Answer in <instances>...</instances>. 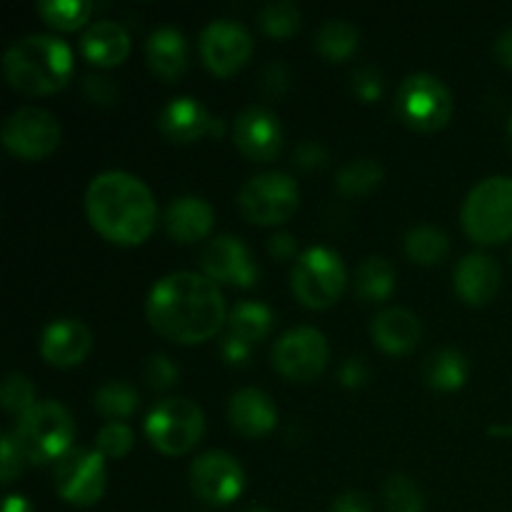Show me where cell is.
<instances>
[{"instance_id": "cell-48", "label": "cell", "mask_w": 512, "mask_h": 512, "mask_svg": "<svg viewBox=\"0 0 512 512\" xmlns=\"http://www.w3.org/2000/svg\"><path fill=\"white\" fill-rule=\"evenodd\" d=\"M3 512H33V505H30L28 498H23V495H8V498H5Z\"/></svg>"}, {"instance_id": "cell-40", "label": "cell", "mask_w": 512, "mask_h": 512, "mask_svg": "<svg viewBox=\"0 0 512 512\" xmlns=\"http://www.w3.org/2000/svg\"><path fill=\"white\" fill-rule=\"evenodd\" d=\"M293 163L298 165L300 170L323 168V165L328 163V150H325L320 143H315V140H303V143L295 148Z\"/></svg>"}, {"instance_id": "cell-6", "label": "cell", "mask_w": 512, "mask_h": 512, "mask_svg": "<svg viewBox=\"0 0 512 512\" xmlns=\"http://www.w3.org/2000/svg\"><path fill=\"white\" fill-rule=\"evenodd\" d=\"M348 283V270L343 258L333 248L315 245L300 253L290 270V285L293 293L305 308L323 310L338 303Z\"/></svg>"}, {"instance_id": "cell-16", "label": "cell", "mask_w": 512, "mask_h": 512, "mask_svg": "<svg viewBox=\"0 0 512 512\" xmlns=\"http://www.w3.org/2000/svg\"><path fill=\"white\" fill-rule=\"evenodd\" d=\"M233 140L235 148L245 158L255 163H270L278 158L283 148V125L273 110L263 105H248L238 113L233 123Z\"/></svg>"}, {"instance_id": "cell-34", "label": "cell", "mask_w": 512, "mask_h": 512, "mask_svg": "<svg viewBox=\"0 0 512 512\" xmlns=\"http://www.w3.org/2000/svg\"><path fill=\"white\" fill-rule=\"evenodd\" d=\"M385 512H423L425 500L418 485L405 473H395L385 480L383 488Z\"/></svg>"}, {"instance_id": "cell-31", "label": "cell", "mask_w": 512, "mask_h": 512, "mask_svg": "<svg viewBox=\"0 0 512 512\" xmlns=\"http://www.w3.org/2000/svg\"><path fill=\"white\" fill-rule=\"evenodd\" d=\"M383 183V168L373 158H355L338 170V190L348 198L373 193Z\"/></svg>"}, {"instance_id": "cell-49", "label": "cell", "mask_w": 512, "mask_h": 512, "mask_svg": "<svg viewBox=\"0 0 512 512\" xmlns=\"http://www.w3.org/2000/svg\"><path fill=\"white\" fill-rule=\"evenodd\" d=\"M490 435H500V438H512V425H493Z\"/></svg>"}, {"instance_id": "cell-15", "label": "cell", "mask_w": 512, "mask_h": 512, "mask_svg": "<svg viewBox=\"0 0 512 512\" xmlns=\"http://www.w3.org/2000/svg\"><path fill=\"white\" fill-rule=\"evenodd\" d=\"M200 265L213 283L235 285V288H253L260 275L250 248L235 235H218L210 240L205 245Z\"/></svg>"}, {"instance_id": "cell-9", "label": "cell", "mask_w": 512, "mask_h": 512, "mask_svg": "<svg viewBox=\"0 0 512 512\" xmlns=\"http://www.w3.org/2000/svg\"><path fill=\"white\" fill-rule=\"evenodd\" d=\"M300 205L298 180L288 173L268 170L245 180L238 193V208L253 225H280L295 215Z\"/></svg>"}, {"instance_id": "cell-27", "label": "cell", "mask_w": 512, "mask_h": 512, "mask_svg": "<svg viewBox=\"0 0 512 512\" xmlns=\"http://www.w3.org/2000/svg\"><path fill=\"white\" fill-rule=\"evenodd\" d=\"M360 45V30L355 28L350 20H325L323 28L318 30L315 38V48L330 63H343V60L353 58L355 50Z\"/></svg>"}, {"instance_id": "cell-50", "label": "cell", "mask_w": 512, "mask_h": 512, "mask_svg": "<svg viewBox=\"0 0 512 512\" xmlns=\"http://www.w3.org/2000/svg\"><path fill=\"white\" fill-rule=\"evenodd\" d=\"M243 512H273V510H268V508H248V510H243Z\"/></svg>"}, {"instance_id": "cell-3", "label": "cell", "mask_w": 512, "mask_h": 512, "mask_svg": "<svg viewBox=\"0 0 512 512\" xmlns=\"http://www.w3.org/2000/svg\"><path fill=\"white\" fill-rule=\"evenodd\" d=\"M3 73L18 93L53 95L73 78V53L55 35H25L5 50Z\"/></svg>"}, {"instance_id": "cell-10", "label": "cell", "mask_w": 512, "mask_h": 512, "mask_svg": "<svg viewBox=\"0 0 512 512\" xmlns=\"http://www.w3.org/2000/svg\"><path fill=\"white\" fill-rule=\"evenodd\" d=\"M53 480L55 493L65 503L75 505V508H90L105 493V483H108L105 458L98 450L70 448L53 465Z\"/></svg>"}, {"instance_id": "cell-5", "label": "cell", "mask_w": 512, "mask_h": 512, "mask_svg": "<svg viewBox=\"0 0 512 512\" xmlns=\"http://www.w3.org/2000/svg\"><path fill=\"white\" fill-rule=\"evenodd\" d=\"M463 228L480 245H498L512 238V178L490 175L480 180L463 203Z\"/></svg>"}, {"instance_id": "cell-14", "label": "cell", "mask_w": 512, "mask_h": 512, "mask_svg": "<svg viewBox=\"0 0 512 512\" xmlns=\"http://www.w3.org/2000/svg\"><path fill=\"white\" fill-rule=\"evenodd\" d=\"M253 55V38L248 28L235 20L220 18L205 25L200 33V58L210 73L230 78L238 73Z\"/></svg>"}, {"instance_id": "cell-51", "label": "cell", "mask_w": 512, "mask_h": 512, "mask_svg": "<svg viewBox=\"0 0 512 512\" xmlns=\"http://www.w3.org/2000/svg\"><path fill=\"white\" fill-rule=\"evenodd\" d=\"M508 135H510V150H512V118H510V128H508Z\"/></svg>"}, {"instance_id": "cell-22", "label": "cell", "mask_w": 512, "mask_h": 512, "mask_svg": "<svg viewBox=\"0 0 512 512\" xmlns=\"http://www.w3.org/2000/svg\"><path fill=\"white\" fill-rule=\"evenodd\" d=\"M145 58H148L150 70L158 78L173 83V80H178L188 70V43H185V35L178 28H173V25H163V28L153 30L148 43H145Z\"/></svg>"}, {"instance_id": "cell-43", "label": "cell", "mask_w": 512, "mask_h": 512, "mask_svg": "<svg viewBox=\"0 0 512 512\" xmlns=\"http://www.w3.org/2000/svg\"><path fill=\"white\" fill-rule=\"evenodd\" d=\"M220 355H223L225 363L233 365V368H243V365H248L253 353H250V343H245V340L228 333L223 338V343H220Z\"/></svg>"}, {"instance_id": "cell-8", "label": "cell", "mask_w": 512, "mask_h": 512, "mask_svg": "<svg viewBox=\"0 0 512 512\" xmlns=\"http://www.w3.org/2000/svg\"><path fill=\"white\" fill-rule=\"evenodd\" d=\"M205 433V415L188 398H165L155 403L145 418V435L163 455H185L200 443Z\"/></svg>"}, {"instance_id": "cell-19", "label": "cell", "mask_w": 512, "mask_h": 512, "mask_svg": "<svg viewBox=\"0 0 512 512\" xmlns=\"http://www.w3.org/2000/svg\"><path fill=\"white\" fill-rule=\"evenodd\" d=\"M215 210L208 200L198 198V195H180V198L170 200L163 215V228L175 243H198L205 235L213 230Z\"/></svg>"}, {"instance_id": "cell-12", "label": "cell", "mask_w": 512, "mask_h": 512, "mask_svg": "<svg viewBox=\"0 0 512 512\" xmlns=\"http://www.w3.org/2000/svg\"><path fill=\"white\" fill-rule=\"evenodd\" d=\"M330 360L328 340L320 330L300 325L280 335L273 348V365L280 375L295 383H310L325 370Z\"/></svg>"}, {"instance_id": "cell-20", "label": "cell", "mask_w": 512, "mask_h": 512, "mask_svg": "<svg viewBox=\"0 0 512 512\" xmlns=\"http://www.w3.org/2000/svg\"><path fill=\"white\" fill-rule=\"evenodd\" d=\"M503 270L488 253H470L455 265V290L468 305H485L498 295Z\"/></svg>"}, {"instance_id": "cell-18", "label": "cell", "mask_w": 512, "mask_h": 512, "mask_svg": "<svg viewBox=\"0 0 512 512\" xmlns=\"http://www.w3.org/2000/svg\"><path fill=\"white\" fill-rule=\"evenodd\" d=\"M213 123L208 108L190 95L173 98L158 113V128L170 143H195L203 135H213Z\"/></svg>"}, {"instance_id": "cell-28", "label": "cell", "mask_w": 512, "mask_h": 512, "mask_svg": "<svg viewBox=\"0 0 512 512\" xmlns=\"http://www.w3.org/2000/svg\"><path fill=\"white\" fill-rule=\"evenodd\" d=\"M405 253L418 265H438L448 258L450 238L435 225H415L405 235Z\"/></svg>"}, {"instance_id": "cell-29", "label": "cell", "mask_w": 512, "mask_h": 512, "mask_svg": "<svg viewBox=\"0 0 512 512\" xmlns=\"http://www.w3.org/2000/svg\"><path fill=\"white\" fill-rule=\"evenodd\" d=\"M228 328L230 335L253 345L258 340L268 338L270 328H273V313H270L268 305L245 300V303L233 305L228 315Z\"/></svg>"}, {"instance_id": "cell-32", "label": "cell", "mask_w": 512, "mask_h": 512, "mask_svg": "<svg viewBox=\"0 0 512 512\" xmlns=\"http://www.w3.org/2000/svg\"><path fill=\"white\" fill-rule=\"evenodd\" d=\"M40 18L55 30H78L88 23L93 13V3L88 0H48V3L35 5Z\"/></svg>"}, {"instance_id": "cell-39", "label": "cell", "mask_w": 512, "mask_h": 512, "mask_svg": "<svg viewBox=\"0 0 512 512\" xmlns=\"http://www.w3.org/2000/svg\"><path fill=\"white\" fill-rule=\"evenodd\" d=\"M25 455L20 453L18 443H15L13 435H3V443H0V480L3 485H10L25 468Z\"/></svg>"}, {"instance_id": "cell-25", "label": "cell", "mask_w": 512, "mask_h": 512, "mask_svg": "<svg viewBox=\"0 0 512 512\" xmlns=\"http://www.w3.org/2000/svg\"><path fill=\"white\" fill-rule=\"evenodd\" d=\"M468 373V360H465L463 353H458V350L453 348L433 350V353L425 358L423 365L425 383L433 390H443V393L463 388L465 380H468Z\"/></svg>"}, {"instance_id": "cell-44", "label": "cell", "mask_w": 512, "mask_h": 512, "mask_svg": "<svg viewBox=\"0 0 512 512\" xmlns=\"http://www.w3.org/2000/svg\"><path fill=\"white\" fill-rule=\"evenodd\" d=\"M268 250L275 260H280V263H283V260H293V258L298 260L300 258L298 243H295V238L290 233H275L273 238L268 240Z\"/></svg>"}, {"instance_id": "cell-1", "label": "cell", "mask_w": 512, "mask_h": 512, "mask_svg": "<svg viewBox=\"0 0 512 512\" xmlns=\"http://www.w3.org/2000/svg\"><path fill=\"white\" fill-rule=\"evenodd\" d=\"M145 315L158 335L170 343H205L228 320L225 298L208 275L178 270L160 278L145 300Z\"/></svg>"}, {"instance_id": "cell-11", "label": "cell", "mask_w": 512, "mask_h": 512, "mask_svg": "<svg viewBox=\"0 0 512 512\" xmlns=\"http://www.w3.org/2000/svg\"><path fill=\"white\" fill-rule=\"evenodd\" d=\"M0 138L15 158L43 160L58 150L63 128L50 110L28 105V108H20L8 115Z\"/></svg>"}, {"instance_id": "cell-4", "label": "cell", "mask_w": 512, "mask_h": 512, "mask_svg": "<svg viewBox=\"0 0 512 512\" xmlns=\"http://www.w3.org/2000/svg\"><path fill=\"white\" fill-rule=\"evenodd\" d=\"M10 435L30 465H55L73 448L75 423L68 408H63L55 400H43L15 420V428Z\"/></svg>"}, {"instance_id": "cell-47", "label": "cell", "mask_w": 512, "mask_h": 512, "mask_svg": "<svg viewBox=\"0 0 512 512\" xmlns=\"http://www.w3.org/2000/svg\"><path fill=\"white\" fill-rule=\"evenodd\" d=\"M495 50H498L500 63H503L505 68H512V28H508L503 35H500Z\"/></svg>"}, {"instance_id": "cell-46", "label": "cell", "mask_w": 512, "mask_h": 512, "mask_svg": "<svg viewBox=\"0 0 512 512\" xmlns=\"http://www.w3.org/2000/svg\"><path fill=\"white\" fill-rule=\"evenodd\" d=\"M288 88V70L285 65L273 63L263 70V90L268 95H283Z\"/></svg>"}, {"instance_id": "cell-37", "label": "cell", "mask_w": 512, "mask_h": 512, "mask_svg": "<svg viewBox=\"0 0 512 512\" xmlns=\"http://www.w3.org/2000/svg\"><path fill=\"white\" fill-rule=\"evenodd\" d=\"M143 378L145 383L153 390H168L173 388L178 380V365L163 353H153L143 365Z\"/></svg>"}, {"instance_id": "cell-13", "label": "cell", "mask_w": 512, "mask_h": 512, "mask_svg": "<svg viewBox=\"0 0 512 512\" xmlns=\"http://www.w3.org/2000/svg\"><path fill=\"white\" fill-rule=\"evenodd\" d=\"M190 488L205 505H230L245 488V470L225 450H208L190 465Z\"/></svg>"}, {"instance_id": "cell-41", "label": "cell", "mask_w": 512, "mask_h": 512, "mask_svg": "<svg viewBox=\"0 0 512 512\" xmlns=\"http://www.w3.org/2000/svg\"><path fill=\"white\" fill-rule=\"evenodd\" d=\"M338 380L345 388H363L370 380V368L365 363V358H358V355H350L338 370Z\"/></svg>"}, {"instance_id": "cell-30", "label": "cell", "mask_w": 512, "mask_h": 512, "mask_svg": "<svg viewBox=\"0 0 512 512\" xmlns=\"http://www.w3.org/2000/svg\"><path fill=\"white\" fill-rule=\"evenodd\" d=\"M95 410L103 418H108V423L110 420L123 423L125 418H130L138 410V393L125 380H108V383L95 390Z\"/></svg>"}, {"instance_id": "cell-24", "label": "cell", "mask_w": 512, "mask_h": 512, "mask_svg": "<svg viewBox=\"0 0 512 512\" xmlns=\"http://www.w3.org/2000/svg\"><path fill=\"white\" fill-rule=\"evenodd\" d=\"M423 325L408 308H388L373 320V340L390 355H405L418 348Z\"/></svg>"}, {"instance_id": "cell-42", "label": "cell", "mask_w": 512, "mask_h": 512, "mask_svg": "<svg viewBox=\"0 0 512 512\" xmlns=\"http://www.w3.org/2000/svg\"><path fill=\"white\" fill-rule=\"evenodd\" d=\"M85 95H88L93 103L110 105L118 98V85L113 83V78H105V75H88L85 78Z\"/></svg>"}, {"instance_id": "cell-35", "label": "cell", "mask_w": 512, "mask_h": 512, "mask_svg": "<svg viewBox=\"0 0 512 512\" xmlns=\"http://www.w3.org/2000/svg\"><path fill=\"white\" fill-rule=\"evenodd\" d=\"M0 403L8 410L10 415L20 418V415L28 413L35 403V388L25 375L10 373L8 378L3 380V388H0Z\"/></svg>"}, {"instance_id": "cell-23", "label": "cell", "mask_w": 512, "mask_h": 512, "mask_svg": "<svg viewBox=\"0 0 512 512\" xmlns=\"http://www.w3.org/2000/svg\"><path fill=\"white\" fill-rule=\"evenodd\" d=\"M85 60L100 68H115L130 55V35L115 20H98L90 25L80 40Z\"/></svg>"}, {"instance_id": "cell-7", "label": "cell", "mask_w": 512, "mask_h": 512, "mask_svg": "<svg viewBox=\"0 0 512 512\" xmlns=\"http://www.w3.org/2000/svg\"><path fill=\"white\" fill-rule=\"evenodd\" d=\"M395 110L408 128L418 133H438L453 118V95L433 73H413L400 83Z\"/></svg>"}, {"instance_id": "cell-2", "label": "cell", "mask_w": 512, "mask_h": 512, "mask_svg": "<svg viewBox=\"0 0 512 512\" xmlns=\"http://www.w3.org/2000/svg\"><path fill=\"white\" fill-rule=\"evenodd\" d=\"M90 225L115 245H140L158 225V205L148 185L125 170H105L85 190Z\"/></svg>"}, {"instance_id": "cell-33", "label": "cell", "mask_w": 512, "mask_h": 512, "mask_svg": "<svg viewBox=\"0 0 512 512\" xmlns=\"http://www.w3.org/2000/svg\"><path fill=\"white\" fill-rule=\"evenodd\" d=\"M260 28L265 30V35L270 38H293L300 30V8L293 0H270L258 15Z\"/></svg>"}, {"instance_id": "cell-38", "label": "cell", "mask_w": 512, "mask_h": 512, "mask_svg": "<svg viewBox=\"0 0 512 512\" xmlns=\"http://www.w3.org/2000/svg\"><path fill=\"white\" fill-rule=\"evenodd\" d=\"M353 93L363 103H375L383 95V73L373 65H365L353 73Z\"/></svg>"}, {"instance_id": "cell-36", "label": "cell", "mask_w": 512, "mask_h": 512, "mask_svg": "<svg viewBox=\"0 0 512 512\" xmlns=\"http://www.w3.org/2000/svg\"><path fill=\"white\" fill-rule=\"evenodd\" d=\"M135 443V435L130 430L128 423H120V420H110L103 428L98 430V438H95V445H98V453L103 458H125L130 453Z\"/></svg>"}, {"instance_id": "cell-45", "label": "cell", "mask_w": 512, "mask_h": 512, "mask_svg": "<svg viewBox=\"0 0 512 512\" xmlns=\"http://www.w3.org/2000/svg\"><path fill=\"white\" fill-rule=\"evenodd\" d=\"M333 512H373V503H370V498L365 493L348 490V493L335 498Z\"/></svg>"}, {"instance_id": "cell-21", "label": "cell", "mask_w": 512, "mask_h": 512, "mask_svg": "<svg viewBox=\"0 0 512 512\" xmlns=\"http://www.w3.org/2000/svg\"><path fill=\"white\" fill-rule=\"evenodd\" d=\"M228 420L243 438H263L278 425V408L260 388H243L230 398Z\"/></svg>"}, {"instance_id": "cell-17", "label": "cell", "mask_w": 512, "mask_h": 512, "mask_svg": "<svg viewBox=\"0 0 512 512\" xmlns=\"http://www.w3.org/2000/svg\"><path fill=\"white\" fill-rule=\"evenodd\" d=\"M93 348V333L78 318H58L40 335V355L55 368H73L88 358Z\"/></svg>"}, {"instance_id": "cell-26", "label": "cell", "mask_w": 512, "mask_h": 512, "mask_svg": "<svg viewBox=\"0 0 512 512\" xmlns=\"http://www.w3.org/2000/svg\"><path fill=\"white\" fill-rule=\"evenodd\" d=\"M395 290V268L380 255L363 260L355 273V295L363 303H383Z\"/></svg>"}]
</instances>
